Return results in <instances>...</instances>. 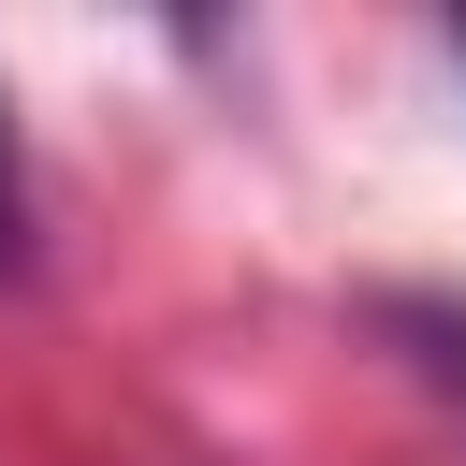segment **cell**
Listing matches in <instances>:
<instances>
[{
	"label": "cell",
	"instance_id": "obj_3",
	"mask_svg": "<svg viewBox=\"0 0 466 466\" xmlns=\"http://www.w3.org/2000/svg\"><path fill=\"white\" fill-rule=\"evenodd\" d=\"M451 58H466V15H451Z\"/></svg>",
	"mask_w": 466,
	"mask_h": 466
},
{
	"label": "cell",
	"instance_id": "obj_1",
	"mask_svg": "<svg viewBox=\"0 0 466 466\" xmlns=\"http://www.w3.org/2000/svg\"><path fill=\"white\" fill-rule=\"evenodd\" d=\"M379 335H393V350L466 408V291H379Z\"/></svg>",
	"mask_w": 466,
	"mask_h": 466
},
{
	"label": "cell",
	"instance_id": "obj_2",
	"mask_svg": "<svg viewBox=\"0 0 466 466\" xmlns=\"http://www.w3.org/2000/svg\"><path fill=\"white\" fill-rule=\"evenodd\" d=\"M44 277V204H29V146H15V102H0V291Z\"/></svg>",
	"mask_w": 466,
	"mask_h": 466
}]
</instances>
